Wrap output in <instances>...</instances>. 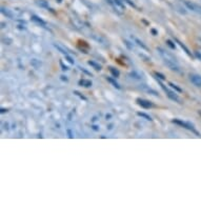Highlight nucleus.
Instances as JSON below:
<instances>
[{
	"label": "nucleus",
	"instance_id": "f257e3e1",
	"mask_svg": "<svg viewBox=\"0 0 201 201\" xmlns=\"http://www.w3.org/2000/svg\"><path fill=\"white\" fill-rule=\"evenodd\" d=\"M172 122H173V123H175V124H178V125L182 126V127L188 130V131L193 132L194 134H196L197 136H200V134H199L198 132H197V130L194 127V125L191 123V122L182 121V120H180V119H173V120H172Z\"/></svg>",
	"mask_w": 201,
	"mask_h": 201
},
{
	"label": "nucleus",
	"instance_id": "f03ea898",
	"mask_svg": "<svg viewBox=\"0 0 201 201\" xmlns=\"http://www.w3.org/2000/svg\"><path fill=\"white\" fill-rule=\"evenodd\" d=\"M157 81L159 82L160 86L163 88V91H164L165 93H166V95H168V98L172 99V100H174V101H176V102H179V101H180V99H179V97H178V95L175 93V92H172V91H170L168 88H165V85L163 84V83L160 81V79H158V78H157Z\"/></svg>",
	"mask_w": 201,
	"mask_h": 201
},
{
	"label": "nucleus",
	"instance_id": "7ed1b4c3",
	"mask_svg": "<svg viewBox=\"0 0 201 201\" xmlns=\"http://www.w3.org/2000/svg\"><path fill=\"white\" fill-rule=\"evenodd\" d=\"M163 62H164L165 64L168 65L172 71H175V72L180 73V69H179V67H178L177 64H176L175 60H171V59H168V58H163Z\"/></svg>",
	"mask_w": 201,
	"mask_h": 201
},
{
	"label": "nucleus",
	"instance_id": "20e7f679",
	"mask_svg": "<svg viewBox=\"0 0 201 201\" xmlns=\"http://www.w3.org/2000/svg\"><path fill=\"white\" fill-rule=\"evenodd\" d=\"M184 4H185L191 11H194V12H197V13L201 14V6H200V5L196 4V3L191 2V1H186V0L184 1Z\"/></svg>",
	"mask_w": 201,
	"mask_h": 201
},
{
	"label": "nucleus",
	"instance_id": "39448f33",
	"mask_svg": "<svg viewBox=\"0 0 201 201\" xmlns=\"http://www.w3.org/2000/svg\"><path fill=\"white\" fill-rule=\"evenodd\" d=\"M137 103L139 104L141 108H152L153 106V103L151 102V101H149V100H144V99H141V98H138L137 99Z\"/></svg>",
	"mask_w": 201,
	"mask_h": 201
},
{
	"label": "nucleus",
	"instance_id": "423d86ee",
	"mask_svg": "<svg viewBox=\"0 0 201 201\" xmlns=\"http://www.w3.org/2000/svg\"><path fill=\"white\" fill-rule=\"evenodd\" d=\"M190 80L194 85L201 88V76L199 75H190Z\"/></svg>",
	"mask_w": 201,
	"mask_h": 201
},
{
	"label": "nucleus",
	"instance_id": "0eeeda50",
	"mask_svg": "<svg viewBox=\"0 0 201 201\" xmlns=\"http://www.w3.org/2000/svg\"><path fill=\"white\" fill-rule=\"evenodd\" d=\"M175 41L177 42V43L179 44V45H180V47H181V49H182L183 51L185 52V53H186V54L188 55V56H190V57H192V58H193V55H192L191 51H190V50H188V47H186V45H185V44H184V43H182V42H181V41H179V40H178V39H175Z\"/></svg>",
	"mask_w": 201,
	"mask_h": 201
},
{
	"label": "nucleus",
	"instance_id": "6e6552de",
	"mask_svg": "<svg viewBox=\"0 0 201 201\" xmlns=\"http://www.w3.org/2000/svg\"><path fill=\"white\" fill-rule=\"evenodd\" d=\"M32 20L34 21V22H36V23H38L39 25H41V26H45L47 25V23H45V21L42 20L40 17H38V16L36 15H33L32 16Z\"/></svg>",
	"mask_w": 201,
	"mask_h": 201
},
{
	"label": "nucleus",
	"instance_id": "1a4fd4ad",
	"mask_svg": "<svg viewBox=\"0 0 201 201\" xmlns=\"http://www.w3.org/2000/svg\"><path fill=\"white\" fill-rule=\"evenodd\" d=\"M79 85L84 86V88H90V86H92V81L88 79H81L79 80Z\"/></svg>",
	"mask_w": 201,
	"mask_h": 201
},
{
	"label": "nucleus",
	"instance_id": "9d476101",
	"mask_svg": "<svg viewBox=\"0 0 201 201\" xmlns=\"http://www.w3.org/2000/svg\"><path fill=\"white\" fill-rule=\"evenodd\" d=\"M1 13H2L4 16H6L8 18H11V19H13V18H14L13 13H12V12H11L10 10H8V8H1Z\"/></svg>",
	"mask_w": 201,
	"mask_h": 201
},
{
	"label": "nucleus",
	"instance_id": "9b49d317",
	"mask_svg": "<svg viewBox=\"0 0 201 201\" xmlns=\"http://www.w3.org/2000/svg\"><path fill=\"white\" fill-rule=\"evenodd\" d=\"M114 2H115V4H116L118 10H121V11L125 10V5H124V3L122 2L121 0H114Z\"/></svg>",
	"mask_w": 201,
	"mask_h": 201
},
{
	"label": "nucleus",
	"instance_id": "f8f14e48",
	"mask_svg": "<svg viewBox=\"0 0 201 201\" xmlns=\"http://www.w3.org/2000/svg\"><path fill=\"white\" fill-rule=\"evenodd\" d=\"M106 80H108V82L111 83L113 86H115L116 88H118V90H120V85L117 83V81L115 79H113V78H110V77H106Z\"/></svg>",
	"mask_w": 201,
	"mask_h": 201
},
{
	"label": "nucleus",
	"instance_id": "ddd939ff",
	"mask_svg": "<svg viewBox=\"0 0 201 201\" xmlns=\"http://www.w3.org/2000/svg\"><path fill=\"white\" fill-rule=\"evenodd\" d=\"M110 72L112 73V75H113L115 78H118L119 76H120V72H119L117 69H115V67H110Z\"/></svg>",
	"mask_w": 201,
	"mask_h": 201
},
{
	"label": "nucleus",
	"instance_id": "4468645a",
	"mask_svg": "<svg viewBox=\"0 0 201 201\" xmlns=\"http://www.w3.org/2000/svg\"><path fill=\"white\" fill-rule=\"evenodd\" d=\"M37 4H38L39 6H41V8H49V3H47V1H45V0H37Z\"/></svg>",
	"mask_w": 201,
	"mask_h": 201
},
{
	"label": "nucleus",
	"instance_id": "2eb2a0df",
	"mask_svg": "<svg viewBox=\"0 0 201 201\" xmlns=\"http://www.w3.org/2000/svg\"><path fill=\"white\" fill-rule=\"evenodd\" d=\"M88 63L91 65V67H93L96 71H100V70H101V65H100V64H98V63H96L95 61H92V60H90V61H88Z\"/></svg>",
	"mask_w": 201,
	"mask_h": 201
},
{
	"label": "nucleus",
	"instance_id": "dca6fc26",
	"mask_svg": "<svg viewBox=\"0 0 201 201\" xmlns=\"http://www.w3.org/2000/svg\"><path fill=\"white\" fill-rule=\"evenodd\" d=\"M134 40H135V43H137V44H138V45H139V47H141L143 50H145V51H147V50H149V49H147V45H145V44L143 43V42H142L141 40H140V39H138V38H134Z\"/></svg>",
	"mask_w": 201,
	"mask_h": 201
},
{
	"label": "nucleus",
	"instance_id": "f3484780",
	"mask_svg": "<svg viewBox=\"0 0 201 201\" xmlns=\"http://www.w3.org/2000/svg\"><path fill=\"white\" fill-rule=\"evenodd\" d=\"M137 115H138V116H140V117H142V118L147 119V120H150V121H152V120H153L152 117L149 116V115H147L145 113H141V112H138V113H137Z\"/></svg>",
	"mask_w": 201,
	"mask_h": 201
},
{
	"label": "nucleus",
	"instance_id": "a211bd4d",
	"mask_svg": "<svg viewBox=\"0 0 201 201\" xmlns=\"http://www.w3.org/2000/svg\"><path fill=\"white\" fill-rule=\"evenodd\" d=\"M168 85H170V86H171L172 88H174V90H175L176 92H179V93H181V92H182V90H181V88H179V86H177L176 84H174V83L170 82V83H168Z\"/></svg>",
	"mask_w": 201,
	"mask_h": 201
},
{
	"label": "nucleus",
	"instance_id": "6ab92c4d",
	"mask_svg": "<svg viewBox=\"0 0 201 201\" xmlns=\"http://www.w3.org/2000/svg\"><path fill=\"white\" fill-rule=\"evenodd\" d=\"M166 44H168V47H170L172 50H175L176 49V44L174 43L172 40H170V39H168V40H166Z\"/></svg>",
	"mask_w": 201,
	"mask_h": 201
},
{
	"label": "nucleus",
	"instance_id": "aec40b11",
	"mask_svg": "<svg viewBox=\"0 0 201 201\" xmlns=\"http://www.w3.org/2000/svg\"><path fill=\"white\" fill-rule=\"evenodd\" d=\"M130 75H131L133 78H135V79H141V76H140L139 74H137V72H135V71L130 73Z\"/></svg>",
	"mask_w": 201,
	"mask_h": 201
},
{
	"label": "nucleus",
	"instance_id": "412c9836",
	"mask_svg": "<svg viewBox=\"0 0 201 201\" xmlns=\"http://www.w3.org/2000/svg\"><path fill=\"white\" fill-rule=\"evenodd\" d=\"M54 47H56L57 50H59L60 53H62V54H64V55H67V51H64V50L62 49V47H60V45H58V44H54Z\"/></svg>",
	"mask_w": 201,
	"mask_h": 201
},
{
	"label": "nucleus",
	"instance_id": "4be33fe9",
	"mask_svg": "<svg viewBox=\"0 0 201 201\" xmlns=\"http://www.w3.org/2000/svg\"><path fill=\"white\" fill-rule=\"evenodd\" d=\"M155 75L157 76V78H158V79H160V80H165V76L163 75V74H161V73H158V72H156V73H155Z\"/></svg>",
	"mask_w": 201,
	"mask_h": 201
},
{
	"label": "nucleus",
	"instance_id": "5701e85b",
	"mask_svg": "<svg viewBox=\"0 0 201 201\" xmlns=\"http://www.w3.org/2000/svg\"><path fill=\"white\" fill-rule=\"evenodd\" d=\"M138 55H139V56L141 57V58H143V59H144V61H151V58H150V57L145 56L144 54H140V53H139Z\"/></svg>",
	"mask_w": 201,
	"mask_h": 201
},
{
	"label": "nucleus",
	"instance_id": "b1692460",
	"mask_svg": "<svg viewBox=\"0 0 201 201\" xmlns=\"http://www.w3.org/2000/svg\"><path fill=\"white\" fill-rule=\"evenodd\" d=\"M74 94H75V95H77V96H79L80 98L83 99V100H86V97H84L83 95H81V94H80L79 92H77V91H74Z\"/></svg>",
	"mask_w": 201,
	"mask_h": 201
},
{
	"label": "nucleus",
	"instance_id": "393cba45",
	"mask_svg": "<svg viewBox=\"0 0 201 201\" xmlns=\"http://www.w3.org/2000/svg\"><path fill=\"white\" fill-rule=\"evenodd\" d=\"M65 59H67V61L70 62V63H72V64H74V59H73L72 57L69 56V55H65Z\"/></svg>",
	"mask_w": 201,
	"mask_h": 201
},
{
	"label": "nucleus",
	"instance_id": "a878e982",
	"mask_svg": "<svg viewBox=\"0 0 201 201\" xmlns=\"http://www.w3.org/2000/svg\"><path fill=\"white\" fill-rule=\"evenodd\" d=\"M124 1H125L126 3H129V4L131 5V6H133V8H137L136 4H135V3L133 2V1H131V0H124Z\"/></svg>",
	"mask_w": 201,
	"mask_h": 201
},
{
	"label": "nucleus",
	"instance_id": "bb28decb",
	"mask_svg": "<svg viewBox=\"0 0 201 201\" xmlns=\"http://www.w3.org/2000/svg\"><path fill=\"white\" fill-rule=\"evenodd\" d=\"M60 65H61L62 70H63V71H67V70H69V67H65V65L63 64V63H62V61H60Z\"/></svg>",
	"mask_w": 201,
	"mask_h": 201
},
{
	"label": "nucleus",
	"instance_id": "cd10ccee",
	"mask_svg": "<svg viewBox=\"0 0 201 201\" xmlns=\"http://www.w3.org/2000/svg\"><path fill=\"white\" fill-rule=\"evenodd\" d=\"M195 55H196L197 58H199V59L201 60V53H199L198 51H195Z\"/></svg>",
	"mask_w": 201,
	"mask_h": 201
},
{
	"label": "nucleus",
	"instance_id": "c85d7f7f",
	"mask_svg": "<svg viewBox=\"0 0 201 201\" xmlns=\"http://www.w3.org/2000/svg\"><path fill=\"white\" fill-rule=\"evenodd\" d=\"M151 32H152V34L154 35V36H157V35H158V32L156 31L155 28H152V30H151Z\"/></svg>",
	"mask_w": 201,
	"mask_h": 201
},
{
	"label": "nucleus",
	"instance_id": "c756f323",
	"mask_svg": "<svg viewBox=\"0 0 201 201\" xmlns=\"http://www.w3.org/2000/svg\"><path fill=\"white\" fill-rule=\"evenodd\" d=\"M67 134H69V137H70L71 139H72L73 137H74V136H73V134H72V132H71V130H67Z\"/></svg>",
	"mask_w": 201,
	"mask_h": 201
},
{
	"label": "nucleus",
	"instance_id": "7c9ffc66",
	"mask_svg": "<svg viewBox=\"0 0 201 201\" xmlns=\"http://www.w3.org/2000/svg\"><path fill=\"white\" fill-rule=\"evenodd\" d=\"M92 127H93L94 131H98V126H97V125H93Z\"/></svg>",
	"mask_w": 201,
	"mask_h": 201
},
{
	"label": "nucleus",
	"instance_id": "2f4dec72",
	"mask_svg": "<svg viewBox=\"0 0 201 201\" xmlns=\"http://www.w3.org/2000/svg\"><path fill=\"white\" fill-rule=\"evenodd\" d=\"M0 112H1V114H3V113H5V112H8V110H5V108H1V110H0Z\"/></svg>",
	"mask_w": 201,
	"mask_h": 201
},
{
	"label": "nucleus",
	"instance_id": "473e14b6",
	"mask_svg": "<svg viewBox=\"0 0 201 201\" xmlns=\"http://www.w3.org/2000/svg\"><path fill=\"white\" fill-rule=\"evenodd\" d=\"M61 79L62 80H65V81H67V78H64V76H61Z\"/></svg>",
	"mask_w": 201,
	"mask_h": 201
},
{
	"label": "nucleus",
	"instance_id": "72a5a7b5",
	"mask_svg": "<svg viewBox=\"0 0 201 201\" xmlns=\"http://www.w3.org/2000/svg\"><path fill=\"white\" fill-rule=\"evenodd\" d=\"M111 118V115H110V114H108V115H106V119H110Z\"/></svg>",
	"mask_w": 201,
	"mask_h": 201
},
{
	"label": "nucleus",
	"instance_id": "f704fd0d",
	"mask_svg": "<svg viewBox=\"0 0 201 201\" xmlns=\"http://www.w3.org/2000/svg\"><path fill=\"white\" fill-rule=\"evenodd\" d=\"M57 1H58V2H61V1H62V0H57Z\"/></svg>",
	"mask_w": 201,
	"mask_h": 201
},
{
	"label": "nucleus",
	"instance_id": "c9c22d12",
	"mask_svg": "<svg viewBox=\"0 0 201 201\" xmlns=\"http://www.w3.org/2000/svg\"><path fill=\"white\" fill-rule=\"evenodd\" d=\"M199 115H201V111H199Z\"/></svg>",
	"mask_w": 201,
	"mask_h": 201
}]
</instances>
